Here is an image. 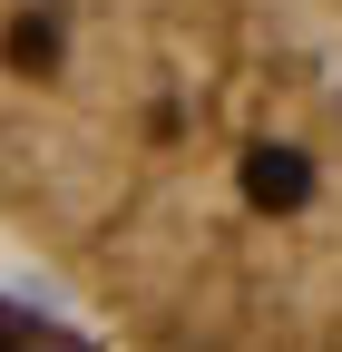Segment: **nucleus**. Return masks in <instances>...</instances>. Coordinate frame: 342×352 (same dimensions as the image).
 I'll return each mask as SVG.
<instances>
[{
  "label": "nucleus",
  "mask_w": 342,
  "mask_h": 352,
  "mask_svg": "<svg viewBox=\"0 0 342 352\" xmlns=\"http://www.w3.org/2000/svg\"><path fill=\"white\" fill-rule=\"evenodd\" d=\"M244 196L264 206V215H293L313 196V157L304 147H244Z\"/></svg>",
  "instance_id": "nucleus-1"
},
{
  "label": "nucleus",
  "mask_w": 342,
  "mask_h": 352,
  "mask_svg": "<svg viewBox=\"0 0 342 352\" xmlns=\"http://www.w3.org/2000/svg\"><path fill=\"white\" fill-rule=\"evenodd\" d=\"M10 69H30V78H39V69H59V20L20 10V20H10Z\"/></svg>",
  "instance_id": "nucleus-2"
}]
</instances>
